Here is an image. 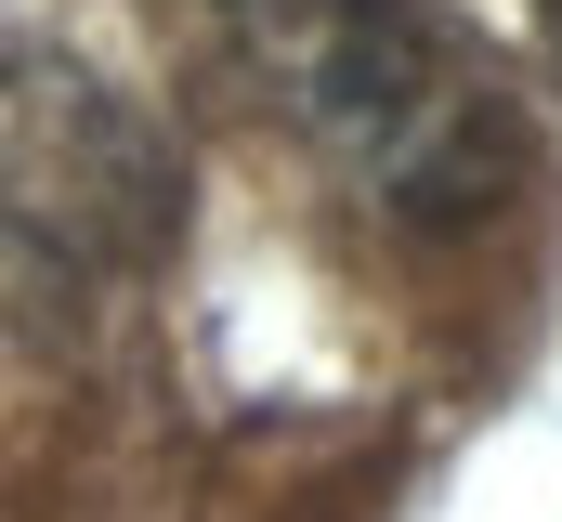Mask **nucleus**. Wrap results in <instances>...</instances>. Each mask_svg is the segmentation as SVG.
I'll list each match as a JSON object with an SVG mask.
<instances>
[{
	"mask_svg": "<svg viewBox=\"0 0 562 522\" xmlns=\"http://www.w3.org/2000/svg\"><path fill=\"white\" fill-rule=\"evenodd\" d=\"M249 39L288 79V105L380 196H406V209H471L484 196V170H497V79L419 0H249Z\"/></svg>",
	"mask_w": 562,
	"mask_h": 522,
	"instance_id": "nucleus-1",
	"label": "nucleus"
},
{
	"mask_svg": "<svg viewBox=\"0 0 562 522\" xmlns=\"http://www.w3.org/2000/svg\"><path fill=\"white\" fill-rule=\"evenodd\" d=\"M170 236V157L157 130L53 66V53H0V274L26 287H92Z\"/></svg>",
	"mask_w": 562,
	"mask_h": 522,
	"instance_id": "nucleus-2",
	"label": "nucleus"
}]
</instances>
